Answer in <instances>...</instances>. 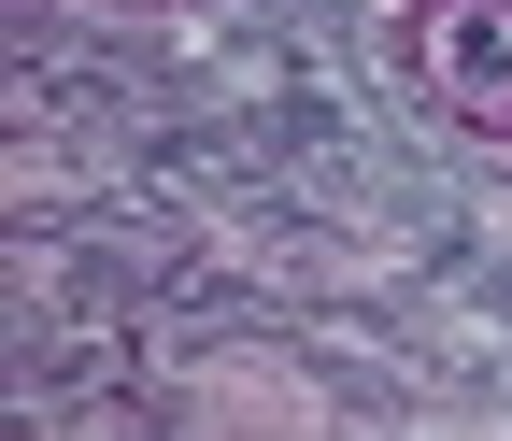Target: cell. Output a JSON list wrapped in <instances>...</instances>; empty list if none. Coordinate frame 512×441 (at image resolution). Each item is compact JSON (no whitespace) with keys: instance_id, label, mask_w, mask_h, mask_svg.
I'll return each instance as SVG.
<instances>
[{"instance_id":"obj_1","label":"cell","mask_w":512,"mask_h":441,"mask_svg":"<svg viewBox=\"0 0 512 441\" xmlns=\"http://www.w3.org/2000/svg\"><path fill=\"white\" fill-rule=\"evenodd\" d=\"M413 72L456 114L512 129V0H413Z\"/></svg>"}]
</instances>
